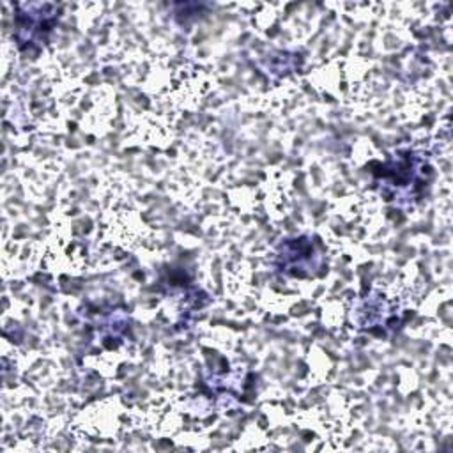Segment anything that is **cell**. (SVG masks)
Segmentation results:
<instances>
[{
    "instance_id": "6da1fadb",
    "label": "cell",
    "mask_w": 453,
    "mask_h": 453,
    "mask_svg": "<svg viewBox=\"0 0 453 453\" xmlns=\"http://www.w3.org/2000/svg\"><path fill=\"white\" fill-rule=\"evenodd\" d=\"M373 172V184L379 193L398 205L418 200L432 180V165L425 152L416 149L396 150L379 163Z\"/></svg>"
},
{
    "instance_id": "277c9868",
    "label": "cell",
    "mask_w": 453,
    "mask_h": 453,
    "mask_svg": "<svg viewBox=\"0 0 453 453\" xmlns=\"http://www.w3.org/2000/svg\"><path fill=\"white\" fill-rule=\"evenodd\" d=\"M350 320L365 333L388 336L402 324V311L396 301L386 297L382 292H368L352 306Z\"/></svg>"
},
{
    "instance_id": "7a4b0ae2",
    "label": "cell",
    "mask_w": 453,
    "mask_h": 453,
    "mask_svg": "<svg viewBox=\"0 0 453 453\" xmlns=\"http://www.w3.org/2000/svg\"><path fill=\"white\" fill-rule=\"evenodd\" d=\"M273 264L285 276L313 278L324 264V251L311 235H297L278 244Z\"/></svg>"
},
{
    "instance_id": "3957f363",
    "label": "cell",
    "mask_w": 453,
    "mask_h": 453,
    "mask_svg": "<svg viewBox=\"0 0 453 453\" xmlns=\"http://www.w3.org/2000/svg\"><path fill=\"white\" fill-rule=\"evenodd\" d=\"M60 9L55 4H18L12 37L19 50H35L50 39Z\"/></svg>"
}]
</instances>
